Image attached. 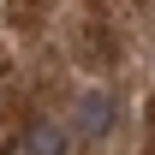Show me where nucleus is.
<instances>
[{"label": "nucleus", "instance_id": "nucleus-1", "mask_svg": "<svg viewBox=\"0 0 155 155\" xmlns=\"http://www.w3.org/2000/svg\"><path fill=\"white\" fill-rule=\"evenodd\" d=\"M119 119V101L107 96V90H84V96L72 101V131L78 137H107Z\"/></svg>", "mask_w": 155, "mask_h": 155}, {"label": "nucleus", "instance_id": "nucleus-2", "mask_svg": "<svg viewBox=\"0 0 155 155\" xmlns=\"http://www.w3.org/2000/svg\"><path fill=\"white\" fill-rule=\"evenodd\" d=\"M0 155H66V131H60L54 119H30Z\"/></svg>", "mask_w": 155, "mask_h": 155}]
</instances>
